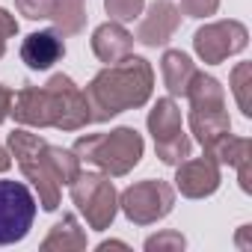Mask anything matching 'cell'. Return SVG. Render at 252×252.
I'll return each instance as SVG.
<instances>
[{"label":"cell","instance_id":"obj_1","mask_svg":"<svg viewBox=\"0 0 252 252\" xmlns=\"http://www.w3.org/2000/svg\"><path fill=\"white\" fill-rule=\"evenodd\" d=\"M152 89H155L152 63L143 57H125L122 63L101 68L83 92L89 101L92 122H110L125 110L143 107L152 98Z\"/></svg>","mask_w":252,"mask_h":252},{"label":"cell","instance_id":"obj_2","mask_svg":"<svg viewBox=\"0 0 252 252\" xmlns=\"http://www.w3.org/2000/svg\"><path fill=\"white\" fill-rule=\"evenodd\" d=\"M71 152L98 166L104 175L110 178H122L128 175L140 160H143V152H146V143H143V134L137 128H113L110 134H86V137H77V143L71 146Z\"/></svg>","mask_w":252,"mask_h":252},{"label":"cell","instance_id":"obj_3","mask_svg":"<svg viewBox=\"0 0 252 252\" xmlns=\"http://www.w3.org/2000/svg\"><path fill=\"white\" fill-rule=\"evenodd\" d=\"M42 146H45V137L30 134V131H24V128L12 131L9 140H6V149H9V155L15 158L18 169H21L24 178L36 187L42 211H57V208H60V184H57V178L51 175V169L45 166Z\"/></svg>","mask_w":252,"mask_h":252},{"label":"cell","instance_id":"obj_4","mask_svg":"<svg viewBox=\"0 0 252 252\" xmlns=\"http://www.w3.org/2000/svg\"><path fill=\"white\" fill-rule=\"evenodd\" d=\"M71 202L83 214L86 225L95 231H107L119 214V193L104 172H77V178L68 184Z\"/></svg>","mask_w":252,"mask_h":252},{"label":"cell","instance_id":"obj_5","mask_svg":"<svg viewBox=\"0 0 252 252\" xmlns=\"http://www.w3.org/2000/svg\"><path fill=\"white\" fill-rule=\"evenodd\" d=\"M119 208L134 225H152L172 214L175 208V187L160 178H146L119 193Z\"/></svg>","mask_w":252,"mask_h":252},{"label":"cell","instance_id":"obj_6","mask_svg":"<svg viewBox=\"0 0 252 252\" xmlns=\"http://www.w3.org/2000/svg\"><path fill=\"white\" fill-rule=\"evenodd\" d=\"M45 95H48L51 128H57V131H80L92 122L86 92L68 74H54L45 83Z\"/></svg>","mask_w":252,"mask_h":252},{"label":"cell","instance_id":"obj_7","mask_svg":"<svg viewBox=\"0 0 252 252\" xmlns=\"http://www.w3.org/2000/svg\"><path fill=\"white\" fill-rule=\"evenodd\" d=\"M36 220V199L21 181H0V246L18 243L30 234Z\"/></svg>","mask_w":252,"mask_h":252},{"label":"cell","instance_id":"obj_8","mask_svg":"<svg viewBox=\"0 0 252 252\" xmlns=\"http://www.w3.org/2000/svg\"><path fill=\"white\" fill-rule=\"evenodd\" d=\"M246 45H249V30H246L240 21H234V18L205 24V27H199L196 36H193V51H196V57H199L202 63H208V65L225 63L228 57L240 54Z\"/></svg>","mask_w":252,"mask_h":252},{"label":"cell","instance_id":"obj_9","mask_svg":"<svg viewBox=\"0 0 252 252\" xmlns=\"http://www.w3.org/2000/svg\"><path fill=\"white\" fill-rule=\"evenodd\" d=\"M220 163L211 160L208 155L193 158V160H181L175 166V190L187 199H208L220 190Z\"/></svg>","mask_w":252,"mask_h":252},{"label":"cell","instance_id":"obj_10","mask_svg":"<svg viewBox=\"0 0 252 252\" xmlns=\"http://www.w3.org/2000/svg\"><path fill=\"white\" fill-rule=\"evenodd\" d=\"M181 24V12L172 0H155L137 27V42L146 48H163Z\"/></svg>","mask_w":252,"mask_h":252},{"label":"cell","instance_id":"obj_11","mask_svg":"<svg viewBox=\"0 0 252 252\" xmlns=\"http://www.w3.org/2000/svg\"><path fill=\"white\" fill-rule=\"evenodd\" d=\"M65 57V42L57 30H36L21 42V60L33 71H48Z\"/></svg>","mask_w":252,"mask_h":252},{"label":"cell","instance_id":"obj_12","mask_svg":"<svg viewBox=\"0 0 252 252\" xmlns=\"http://www.w3.org/2000/svg\"><path fill=\"white\" fill-rule=\"evenodd\" d=\"M131 51H134V36L125 30V24L107 21V24L95 27V33H92V54L104 65L122 63L125 57H131Z\"/></svg>","mask_w":252,"mask_h":252},{"label":"cell","instance_id":"obj_13","mask_svg":"<svg viewBox=\"0 0 252 252\" xmlns=\"http://www.w3.org/2000/svg\"><path fill=\"white\" fill-rule=\"evenodd\" d=\"M9 116L24 125V128H51V116H48V95L45 86H21L12 95V110Z\"/></svg>","mask_w":252,"mask_h":252},{"label":"cell","instance_id":"obj_14","mask_svg":"<svg viewBox=\"0 0 252 252\" xmlns=\"http://www.w3.org/2000/svg\"><path fill=\"white\" fill-rule=\"evenodd\" d=\"M149 134L155 137V143H163V140H172L175 134H181V107L175 104V98H158L155 107L149 110Z\"/></svg>","mask_w":252,"mask_h":252},{"label":"cell","instance_id":"obj_15","mask_svg":"<svg viewBox=\"0 0 252 252\" xmlns=\"http://www.w3.org/2000/svg\"><path fill=\"white\" fill-rule=\"evenodd\" d=\"M184 98L190 101V110H225V92L222 83L205 71H196L187 83Z\"/></svg>","mask_w":252,"mask_h":252},{"label":"cell","instance_id":"obj_16","mask_svg":"<svg viewBox=\"0 0 252 252\" xmlns=\"http://www.w3.org/2000/svg\"><path fill=\"white\" fill-rule=\"evenodd\" d=\"M86 249V231L77 225L74 214H65L42 240V252H80Z\"/></svg>","mask_w":252,"mask_h":252},{"label":"cell","instance_id":"obj_17","mask_svg":"<svg viewBox=\"0 0 252 252\" xmlns=\"http://www.w3.org/2000/svg\"><path fill=\"white\" fill-rule=\"evenodd\" d=\"M160 71H163V83L169 89V95H184L187 92V83L190 77L196 74V63L184 54V51H163L160 57Z\"/></svg>","mask_w":252,"mask_h":252},{"label":"cell","instance_id":"obj_18","mask_svg":"<svg viewBox=\"0 0 252 252\" xmlns=\"http://www.w3.org/2000/svg\"><path fill=\"white\" fill-rule=\"evenodd\" d=\"M190 131L196 134L202 149H208L214 140L231 131L228 110H190Z\"/></svg>","mask_w":252,"mask_h":252},{"label":"cell","instance_id":"obj_19","mask_svg":"<svg viewBox=\"0 0 252 252\" xmlns=\"http://www.w3.org/2000/svg\"><path fill=\"white\" fill-rule=\"evenodd\" d=\"M42 158H45V166L51 169V175L57 178V184H71L80 172V158L71 152V149H60V146H51L45 140L42 146Z\"/></svg>","mask_w":252,"mask_h":252},{"label":"cell","instance_id":"obj_20","mask_svg":"<svg viewBox=\"0 0 252 252\" xmlns=\"http://www.w3.org/2000/svg\"><path fill=\"white\" fill-rule=\"evenodd\" d=\"M51 21L60 36H77L86 27V3L83 0H54Z\"/></svg>","mask_w":252,"mask_h":252},{"label":"cell","instance_id":"obj_21","mask_svg":"<svg viewBox=\"0 0 252 252\" xmlns=\"http://www.w3.org/2000/svg\"><path fill=\"white\" fill-rule=\"evenodd\" d=\"M205 155H208L211 160H217L220 166H234L237 160H243V158L252 155V140L234 137V134L228 131V134H222L220 140H214V143L205 149Z\"/></svg>","mask_w":252,"mask_h":252},{"label":"cell","instance_id":"obj_22","mask_svg":"<svg viewBox=\"0 0 252 252\" xmlns=\"http://www.w3.org/2000/svg\"><path fill=\"white\" fill-rule=\"evenodd\" d=\"M228 86H231V92H234V98H237L240 113L249 119V116H252V101H249V89H252V65H249V63H237V65L231 68V74H228Z\"/></svg>","mask_w":252,"mask_h":252},{"label":"cell","instance_id":"obj_23","mask_svg":"<svg viewBox=\"0 0 252 252\" xmlns=\"http://www.w3.org/2000/svg\"><path fill=\"white\" fill-rule=\"evenodd\" d=\"M190 152H193V143H190V137L181 131V134H175L172 140H163V143H155V155L160 158V163H166V166H178L181 160H187L190 158Z\"/></svg>","mask_w":252,"mask_h":252},{"label":"cell","instance_id":"obj_24","mask_svg":"<svg viewBox=\"0 0 252 252\" xmlns=\"http://www.w3.org/2000/svg\"><path fill=\"white\" fill-rule=\"evenodd\" d=\"M143 6H146V0H104V9H107L110 21H119V24H128V21L140 18Z\"/></svg>","mask_w":252,"mask_h":252},{"label":"cell","instance_id":"obj_25","mask_svg":"<svg viewBox=\"0 0 252 252\" xmlns=\"http://www.w3.org/2000/svg\"><path fill=\"white\" fill-rule=\"evenodd\" d=\"M187 246L184 234L175 231V228H166V231H158L146 240V252H181Z\"/></svg>","mask_w":252,"mask_h":252},{"label":"cell","instance_id":"obj_26","mask_svg":"<svg viewBox=\"0 0 252 252\" xmlns=\"http://www.w3.org/2000/svg\"><path fill=\"white\" fill-rule=\"evenodd\" d=\"M15 9L27 21H45L54 12V0H15Z\"/></svg>","mask_w":252,"mask_h":252},{"label":"cell","instance_id":"obj_27","mask_svg":"<svg viewBox=\"0 0 252 252\" xmlns=\"http://www.w3.org/2000/svg\"><path fill=\"white\" fill-rule=\"evenodd\" d=\"M220 9V0H181V15L187 18H208V15H217Z\"/></svg>","mask_w":252,"mask_h":252},{"label":"cell","instance_id":"obj_28","mask_svg":"<svg viewBox=\"0 0 252 252\" xmlns=\"http://www.w3.org/2000/svg\"><path fill=\"white\" fill-rule=\"evenodd\" d=\"M234 169H237L240 190H243V193H252V155H249V158H243V160H237V163H234Z\"/></svg>","mask_w":252,"mask_h":252},{"label":"cell","instance_id":"obj_29","mask_svg":"<svg viewBox=\"0 0 252 252\" xmlns=\"http://www.w3.org/2000/svg\"><path fill=\"white\" fill-rule=\"evenodd\" d=\"M15 33H18V21H15V15H9L3 6H0V39L6 42V39H12Z\"/></svg>","mask_w":252,"mask_h":252},{"label":"cell","instance_id":"obj_30","mask_svg":"<svg viewBox=\"0 0 252 252\" xmlns=\"http://www.w3.org/2000/svg\"><path fill=\"white\" fill-rule=\"evenodd\" d=\"M12 89L9 86H3V83H0V125H3L6 122V116H9V110H12Z\"/></svg>","mask_w":252,"mask_h":252},{"label":"cell","instance_id":"obj_31","mask_svg":"<svg viewBox=\"0 0 252 252\" xmlns=\"http://www.w3.org/2000/svg\"><path fill=\"white\" fill-rule=\"evenodd\" d=\"M9 166H12V155H9V149L0 146V172H6Z\"/></svg>","mask_w":252,"mask_h":252},{"label":"cell","instance_id":"obj_32","mask_svg":"<svg viewBox=\"0 0 252 252\" xmlns=\"http://www.w3.org/2000/svg\"><path fill=\"white\" fill-rule=\"evenodd\" d=\"M110 246H116V249H128V243H122V240H104V243H101L98 249H101V252H107Z\"/></svg>","mask_w":252,"mask_h":252},{"label":"cell","instance_id":"obj_33","mask_svg":"<svg viewBox=\"0 0 252 252\" xmlns=\"http://www.w3.org/2000/svg\"><path fill=\"white\" fill-rule=\"evenodd\" d=\"M3 54H6V42L0 39V60H3Z\"/></svg>","mask_w":252,"mask_h":252}]
</instances>
